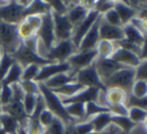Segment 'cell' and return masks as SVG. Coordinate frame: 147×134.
<instances>
[{"label": "cell", "mask_w": 147, "mask_h": 134, "mask_svg": "<svg viewBox=\"0 0 147 134\" xmlns=\"http://www.w3.org/2000/svg\"><path fill=\"white\" fill-rule=\"evenodd\" d=\"M101 90H99L98 88L94 87H85L83 90H81L80 92H78L77 94H75L74 96L69 98H61L62 103L64 105L70 104V103H86L88 102H97L98 100V96Z\"/></svg>", "instance_id": "17"}, {"label": "cell", "mask_w": 147, "mask_h": 134, "mask_svg": "<svg viewBox=\"0 0 147 134\" xmlns=\"http://www.w3.org/2000/svg\"><path fill=\"white\" fill-rule=\"evenodd\" d=\"M48 5L50 7V11L52 13L61 14V15H66L68 11L67 2L64 1H49Z\"/></svg>", "instance_id": "46"}, {"label": "cell", "mask_w": 147, "mask_h": 134, "mask_svg": "<svg viewBox=\"0 0 147 134\" xmlns=\"http://www.w3.org/2000/svg\"><path fill=\"white\" fill-rule=\"evenodd\" d=\"M75 129L78 134H88L94 131L92 123L89 120L87 121H80L75 123Z\"/></svg>", "instance_id": "52"}, {"label": "cell", "mask_w": 147, "mask_h": 134, "mask_svg": "<svg viewBox=\"0 0 147 134\" xmlns=\"http://www.w3.org/2000/svg\"><path fill=\"white\" fill-rule=\"evenodd\" d=\"M15 62L14 58L12 57V55L8 54V53H4L2 54L1 61H0V84L2 83V81L5 78L6 74L8 73L10 67L12 66V64Z\"/></svg>", "instance_id": "35"}, {"label": "cell", "mask_w": 147, "mask_h": 134, "mask_svg": "<svg viewBox=\"0 0 147 134\" xmlns=\"http://www.w3.org/2000/svg\"><path fill=\"white\" fill-rule=\"evenodd\" d=\"M125 105L127 108H131V107H137V108H141L143 110L147 111V96L145 97H135V96L127 95V99H126Z\"/></svg>", "instance_id": "40"}, {"label": "cell", "mask_w": 147, "mask_h": 134, "mask_svg": "<svg viewBox=\"0 0 147 134\" xmlns=\"http://www.w3.org/2000/svg\"><path fill=\"white\" fill-rule=\"evenodd\" d=\"M95 67L97 69L99 76H100L102 82L105 79L111 76L113 73H115L118 70L122 69V68L126 67L123 65L117 63L116 61L112 60L111 58H106V59H102V58H97L94 61Z\"/></svg>", "instance_id": "18"}, {"label": "cell", "mask_w": 147, "mask_h": 134, "mask_svg": "<svg viewBox=\"0 0 147 134\" xmlns=\"http://www.w3.org/2000/svg\"><path fill=\"white\" fill-rule=\"evenodd\" d=\"M111 117H112V115L110 114V112L100 113V114L89 119V121L92 123L94 131L102 133L111 124Z\"/></svg>", "instance_id": "27"}, {"label": "cell", "mask_w": 147, "mask_h": 134, "mask_svg": "<svg viewBox=\"0 0 147 134\" xmlns=\"http://www.w3.org/2000/svg\"><path fill=\"white\" fill-rule=\"evenodd\" d=\"M84 88L85 87L83 85H81L80 83L73 81V82H70V83L65 84V85H63L60 88L52 90V91L54 93H56L60 98H69L74 96L75 94H77L81 90H83Z\"/></svg>", "instance_id": "26"}, {"label": "cell", "mask_w": 147, "mask_h": 134, "mask_svg": "<svg viewBox=\"0 0 147 134\" xmlns=\"http://www.w3.org/2000/svg\"><path fill=\"white\" fill-rule=\"evenodd\" d=\"M12 100H13V93H12L11 86L6 85V84H1L0 85V103H1V107L9 104Z\"/></svg>", "instance_id": "43"}, {"label": "cell", "mask_w": 147, "mask_h": 134, "mask_svg": "<svg viewBox=\"0 0 147 134\" xmlns=\"http://www.w3.org/2000/svg\"><path fill=\"white\" fill-rule=\"evenodd\" d=\"M37 99H38V95H32V94H25L24 95L22 104H23L24 111L28 115V117L32 115L33 111L36 107Z\"/></svg>", "instance_id": "37"}, {"label": "cell", "mask_w": 147, "mask_h": 134, "mask_svg": "<svg viewBox=\"0 0 147 134\" xmlns=\"http://www.w3.org/2000/svg\"><path fill=\"white\" fill-rule=\"evenodd\" d=\"M102 19L104 20L105 22H107L108 24L110 25H113V26H122V23H121V20L119 18V15L117 14V12L115 11L114 8L110 9L109 11H107L105 14L101 15Z\"/></svg>", "instance_id": "44"}, {"label": "cell", "mask_w": 147, "mask_h": 134, "mask_svg": "<svg viewBox=\"0 0 147 134\" xmlns=\"http://www.w3.org/2000/svg\"><path fill=\"white\" fill-rule=\"evenodd\" d=\"M16 134H28V133L26 132V130L24 128H22V127H19V129L17 130Z\"/></svg>", "instance_id": "56"}, {"label": "cell", "mask_w": 147, "mask_h": 134, "mask_svg": "<svg viewBox=\"0 0 147 134\" xmlns=\"http://www.w3.org/2000/svg\"><path fill=\"white\" fill-rule=\"evenodd\" d=\"M42 23V16L29 15L22 19L18 24V33L21 40H25L32 36H35Z\"/></svg>", "instance_id": "12"}, {"label": "cell", "mask_w": 147, "mask_h": 134, "mask_svg": "<svg viewBox=\"0 0 147 134\" xmlns=\"http://www.w3.org/2000/svg\"><path fill=\"white\" fill-rule=\"evenodd\" d=\"M54 118H55L54 114H53L51 111H49L47 108L44 109V110L40 113V115H39V117H38L39 122L41 123V125H42L45 129L51 124V122H52Z\"/></svg>", "instance_id": "49"}, {"label": "cell", "mask_w": 147, "mask_h": 134, "mask_svg": "<svg viewBox=\"0 0 147 134\" xmlns=\"http://www.w3.org/2000/svg\"><path fill=\"white\" fill-rule=\"evenodd\" d=\"M114 4L115 1H94L93 10H95L99 15H103L107 11L114 8Z\"/></svg>", "instance_id": "45"}, {"label": "cell", "mask_w": 147, "mask_h": 134, "mask_svg": "<svg viewBox=\"0 0 147 134\" xmlns=\"http://www.w3.org/2000/svg\"><path fill=\"white\" fill-rule=\"evenodd\" d=\"M143 129L145 130V132L147 133V119L143 122Z\"/></svg>", "instance_id": "57"}, {"label": "cell", "mask_w": 147, "mask_h": 134, "mask_svg": "<svg viewBox=\"0 0 147 134\" xmlns=\"http://www.w3.org/2000/svg\"><path fill=\"white\" fill-rule=\"evenodd\" d=\"M75 81L83 85L84 87H94L98 88L101 91H106V87L103 84L100 76H99L95 64L81 69L75 73Z\"/></svg>", "instance_id": "6"}, {"label": "cell", "mask_w": 147, "mask_h": 134, "mask_svg": "<svg viewBox=\"0 0 147 134\" xmlns=\"http://www.w3.org/2000/svg\"><path fill=\"white\" fill-rule=\"evenodd\" d=\"M136 80H143L147 82V59L141 60L140 64L135 68Z\"/></svg>", "instance_id": "50"}, {"label": "cell", "mask_w": 147, "mask_h": 134, "mask_svg": "<svg viewBox=\"0 0 147 134\" xmlns=\"http://www.w3.org/2000/svg\"><path fill=\"white\" fill-rule=\"evenodd\" d=\"M104 98L107 107L116 104H125L127 93L119 88H109L105 91Z\"/></svg>", "instance_id": "24"}, {"label": "cell", "mask_w": 147, "mask_h": 134, "mask_svg": "<svg viewBox=\"0 0 147 134\" xmlns=\"http://www.w3.org/2000/svg\"><path fill=\"white\" fill-rule=\"evenodd\" d=\"M105 112H109L108 107L102 106L97 102H88L85 104V118L83 121H87L92 117Z\"/></svg>", "instance_id": "33"}, {"label": "cell", "mask_w": 147, "mask_h": 134, "mask_svg": "<svg viewBox=\"0 0 147 134\" xmlns=\"http://www.w3.org/2000/svg\"><path fill=\"white\" fill-rule=\"evenodd\" d=\"M128 5L133 7L137 11V16L140 18H147V1L146 2H128Z\"/></svg>", "instance_id": "48"}, {"label": "cell", "mask_w": 147, "mask_h": 134, "mask_svg": "<svg viewBox=\"0 0 147 134\" xmlns=\"http://www.w3.org/2000/svg\"><path fill=\"white\" fill-rule=\"evenodd\" d=\"M75 81V73L74 72H65V73H59L57 75L51 77L50 79H48L47 81H45L44 84L47 88H49L50 90H55L57 88L62 87L63 85L70 82Z\"/></svg>", "instance_id": "23"}, {"label": "cell", "mask_w": 147, "mask_h": 134, "mask_svg": "<svg viewBox=\"0 0 147 134\" xmlns=\"http://www.w3.org/2000/svg\"><path fill=\"white\" fill-rule=\"evenodd\" d=\"M0 134H6V132L3 130V129H1V128H0Z\"/></svg>", "instance_id": "60"}, {"label": "cell", "mask_w": 147, "mask_h": 134, "mask_svg": "<svg viewBox=\"0 0 147 134\" xmlns=\"http://www.w3.org/2000/svg\"><path fill=\"white\" fill-rule=\"evenodd\" d=\"M1 114H2V109H1V107H0V118H1Z\"/></svg>", "instance_id": "61"}, {"label": "cell", "mask_w": 147, "mask_h": 134, "mask_svg": "<svg viewBox=\"0 0 147 134\" xmlns=\"http://www.w3.org/2000/svg\"><path fill=\"white\" fill-rule=\"evenodd\" d=\"M67 6L68 11L66 13V16L74 28L85 19L89 13V10L81 2H67Z\"/></svg>", "instance_id": "20"}, {"label": "cell", "mask_w": 147, "mask_h": 134, "mask_svg": "<svg viewBox=\"0 0 147 134\" xmlns=\"http://www.w3.org/2000/svg\"><path fill=\"white\" fill-rule=\"evenodd\" d=\"M97 59V52L96 49H91V50L85 51H76L74 54L68 58L67 62L71 66L72 72L76 73L77 71L84 68L90 66L94 63Z\"/></svg>", "instance_id": "10"}, {"label": "cell", "mask_w": 147, "mask_h": 134, "mask_svg": "<svg viewBox=\"0 0 147 134\" xmlns=\"http://www.w3.org/2000/svg\"><path fill=\"white\" fill-rule=\"evenodd\" d=\"M130 94L138 98L147 96V82L143 80H135L132 85Z\"/></svg>", "instance_id": "41"}, {"label": "cell", "mask_w": 147, "mask_h": 134, "mask_svg": "<svg viewBox=\"0 0 147 134\" xmlns=\"http://www.w3.org/2000/svg\"><path fill=\"white\" fill-rule=\"evenodd\" d=\"M71 66L68 62L62 63H48L40 67L38 76L36 77L35 81L38 83H44L51 77L57 75L59 73H65V72H71Z\"/></svg>", "instance_id": "14"}, {"label": "cell", "mask_w": 147, "mask_h": 134, "mask_svg": "<svg viewBox=\"0 0 147 134\" xmlns=\"http://www.w3.org/2000/svg\"><path fill=\"white\" fill-rule=\"evenodd\" d=\"M127 116L135 124L143 123L147 119V111L137 107H131V108H128Z\"/></svg>", "instance_id": "36"}, {"label": "cell", "mask_w": 147, "mask_h": 134, "mask_svg": "<svg viewBox=\"0 0 147 134\" xmlns=\"http://www.w3.org/2000/svg\"><path fill=\"white\" fill-rule=\"evenodd\" d=\"M64 134H78L75 129V123H69L65 126V133Z\"/></svg>", "instance_id": "55"}, {"label": "cell", "mask_w": 147, "mask_h": 134, "mask_svg": "<svg viewBox=\"0 0 147 134\" xmlns=\"http://www.w3.org/2000/svg\"><path fill=\"white\" fill-rule=\"evenodd\" d=\"M99 16L100 15H99L95 10H91V11H89L88 15L85 17V19L73 28V33H72L71 41L73 42V44L75 45V47L77 49H78V46H79L80 42H81L82 39H83V37L87 34V32L90 30L92 25L95 23V21L98 19Z\"/></svg>", "instance_id": "13"}, {"label": "cell", "mask_w": 147, "mask_h": 134, "mask_svg": "<svg viewBox=\"0 0 147 134\" xmlns=\"http://www.w3.org/2000/svg\"><path fill=\"white\" fill-rule=\"evenodd\" d=\"M22 128L25 129L28 134H45V128L39 122L38 118L28 117L27 122Z\"/></svg>", "instance_id": "34"}, {"label": "cell", "mask_w": 147, "mask_h": 134, "mask_svg": "<svg viewBox=\"0 0 147 134\" xmlns=\"http://www.w3.org/2000/svg\"><path fill=\"white\" fill-rule=\"evenodd\" d=\"M49 12L51 11H50V7L48 5V2L35 0V1H31L29 5L25 8V10H24V17L29 15L43 16L45 14L49 13Z\"/></svg>", "instance_id": "25"}, {"label": "cell", "mask_w": 147, "mask_h": 134, "mask_svg": "<svg viewBox=\"0 0 147 134\" xmlns=\"http://www.w3.org/2000/svg\"><path fill=\"white\" fill-rule=\"evenodd\" d=\"M66 124L61 119L55 117L51 124L45 129V134H64Z\"/></svg>", "instance_id": "42"}, {"label": "cell", "mask_w": 147, "mask_h": 134, "mask_svg": "<svg viewBox=\"0 0 147 134\" xmlns=\"http://www.w3.org/2000/svg\"><path fill=\"white\" fill-rule=\"evenodd\" d=\"M40 65L37 64H29L23 67L22 71V77L21 80L28 81V80H35L38 76L39 70H40Z\"/></svg>", "instance_id": "39"}, {"label": "cell", "mask_w": 147, "mask_h": 134, "mask_svg": "<svg viewBox=\"0 0 147 134\" xmlns=\"http://www.w3.org/2000/svg\"><path fill=\"white\" fill-rule=\"evenodd\" d=\"M36 36L38 37L39 41L46 47V49L48 51L56 43L54 33V24H53L51 12L42 16V23H41L39 30L37 31Z\"/></svg>", "instance_id": "8"}, {"label": "cell", "mask_w": 147, "mask_h": 134, "mask_svg": "<svg viewBox=\"0 0 147 134\" xmlns=\"http://www.w3.org/2000/svg\"><path fill=\"white\" fill-rule=\"evenodd\" d=\"M88 134H102V133L96 132V131H92V132H90V133H88Z\"/></svg>", "instance_id": "59"}, {"label": "cell", "mask_w": 147, "mask_h": 134, "mask_svg": "<svg viewBox=\"0 0 147 134\" xmlns=\"http://www.w3.org/2000/svg\"><path fill=\"white\" fill-rule=\"evenodd\" d=\"M114 9H115V11L117 12L118 15H119L122 26L126 25V24H129L130 21H131L135 16H137V11H136V9H134L133 7L128 5V4L124 1H115Z\"/></svg>", "instance_id": "22"}, {"label": "cell", "mask_w": 147, "mask_h": 134, "mask_svg": "<svg viewBox=\"0 0 147 134\" xmlns=\"http://www.w3.org/2000/svg\"><path fill=\"white\" fill-rule=\"evenodd\" d=\"M25 7L20 1H6L0 6V21L11 24H19L24 18Z\"/></svg>", "instance_id": "7"}, {"label": "cell", "mask_w": 147, "mask_h": 134, "mask_svg": "<svg viewBox=\"0 0 147 134\" xmlns=\"http://www.w3.org/2000/svg\"><path fill=\"white\" fill-rule=\"evenodd\" d=\"M1 109L2 112L6 113V114L12 116L14 119H16L18 121V123H19L20 127H24V125L27 122L28 115L24 111L22 101L12 100L9 104L2 106Z\"/></svg>", "instance_id": "21"}, {"label": "cell", "mask_w": 147, "mask_h": 134, "mask_svg": "<svg viewBox=\"0 0 147 134\" xmlns=\"http://www.w3.org/2000/svg\"><path fill=\"white\" fill-rule=\"evenodd\" d=\"M20 125L16 119L12 116L2 112L1 118H0V128L3 129L6 134H15L19 129Z\"/></svg>", "instance_id": "31"}, {"label": "cell", "mask_w": 147, "mask_h": 134, "mask_svg": "<svg viewBox=\"0 0 147 134\" xmlns=\"http://www.w3.org/2000/svg\"><path fill=\"white\" fill-rule=\"evenodd\" d=\"M111 123L116 125L118 128L122 131L123 134L129 133L134 127L136 126L135 123H133L128 116H113L111 117Z\"/></svg>", "instance_id": "32"}, {"label": "cell", "mask_w": 147, "mask_h": 134, "mask_svg": "<svg viewBox=\"0 0 147 134\" xmlns=\"http://www.w3.org/2000/svg\"><path fill=\"white\" fill-rule=\"evenodd\" d=\"M15 134H16V133H15Z\"/></svg>", "instance_id": "63"}, {"label": "cell", "mask_w": 147, "mask_h": 134, "mask_svg": "<svg viewBox=\"0 0 147 134\" xmlns=\"http://www.w3.org/2000/svg\"><path fill=\"white\" fill-rule=\"evenodd\" d=\"M100 40H108L111 42H119L124 39L123 26H113L105 22L101 17L99 25Z\"/></svg>", "instance_id": "15"}, {"label": "cell", "mask_w": 147, "mask_h": 134, "mask_svg": "<svg viewBox=\"0 0 147 134\" xmlns=\"http://www.w3.org/2000/svg\"><path fill=\"white\" fill-rule=\"evenodd\" d=\"M101 15L98 17V19L95 21V23L92 25L90 30L87 32V34L83 37L82 41L80 42L78 46L77 51H85L91 50V49L96 48V45L100 41V36H99V25H100Z\"/></svg>", "instance_id": "19"}, {"label": "cell", "mask_w": 147, "mask_h": 134, "mask_svg": "<svg viewBox=\"0 0 147 134\" xmlns=\"http://www.w3.org/2000/svg\"><path fill=\"white\" fill-rule=\"evenodd\" d=\"M21 42L18 33V24L0 21V47L4 53L12 55Z\"/></svg>", "instance_id": "2"}, {"label": "cell", "mask_w": 147, "mask_h": 134, "mask_svg": "<svg viewBox=\"0 0 147 134\" xmlns=\"http://www.w3.org/2000/svg\"><path fill=\"white\" fill-rule=\"evenodd\" d=\"M130 24L133 25L144 37H147V18H140L135 16L130 21Z\"/></svg>", "instance_id": "47"}, {"label": "cell", "mask_w": 147, "mask_h": 134, "mask_svg": "<svg viewBox=\"0 0 147 134\" xmlns=\"http://www.w3.org/2000/svg\"><path fill=\"white\" fill-rule=\"evenodd\" d=\"M0 107H1V103H0Z\"/></svg>", "instance_id": "62"}, {"label": "cell", "mask_w": 147, "mask_h": 134, "mask_svg": "<svg viewBox=\"0 0 147 134\" xmlns=\"http://www.w3.org/2000/svg\"><path fill=\"white\" fill-rule=\"evenodd\" d=\"M111 59L116 61L119 64L123 65V66L130 68H136L141 62L137 54L128 50V49L121 48V47L118 46H116V49H115L113 55L111 56Z\"/></svg>", "instance_id": "16"}, {"label": "cell", "mask_w": 147, "mask_h": 134, "mask_svg": "<svg viewBox=\"0 0 147 134\" xmlns=\"http://www.w3.org/2000/svg\"><path fill=\"white\" fill-rule=\"evenodd\" d=\"M139 58L140 60L147 59V37H144V41L141 46V53L139 55Z\"/></svg>", "instance_id": "54"}, {"label": "cell", "mask_w": 147, "mask_h": 134, "mask_svg": "<svg viewBox=\"0 0 147 134\" xmlns=\"http://www.w3.org/2000/svg\"><path fill=\"white\" fill-rule=\"evenodd\" d=\"M109 112L113 116H127L128 108L125 104H116L108 106Z\"/></svg>", "instance_id": "51"}, {"label": "cell", "mask_w": 147, "mask_h": 134, "mask_svg": "<svg viewBox=\"0 0 147 134\" xmlns=\"http://www.w3.org/2000/svg\"><path fill=\"white\" fill-rule=\"evenodd\" d=\"M12 57L22 67L29 64H37V65H40V66H43V65L50 63L47 60H45L44 58H42L41 56H39L36 52H34V51L30 50L29 48H27L22 42L19 45V47L16 49L15 52L12 54Z\"/></svg>", "instance_id": "9"}, {"label": "cell", "mask_w": 147, "mask_h": 134, "mask_svg": "<svg viewBox=\"0 0 147 134\" xmlns=\"http://www.w3.org/2000/svg\"><path fill=\"white\" fill-rule=\"evenodd\" d=\"M10 86H11L12 93H13V100H18V101L23 100L25 93H24L23 90H22L20 84L16 83V84H13V85H10Z\"/></svg>", "instance_id": "53"}, {"label": "cell", "mask_w": 147, "mask_h": 134, "mask_svg": "<svg viewBox=\"0 0 147 134\" xmlns=\"http://www.w3.org/2000/svg\"><path fill=\"white\" fill-rule=\"evenodd\" d=\"M19 84L25 94H32V95H39L40 94L39 83L35 80H28V81L21 80Z\"/></svg>", "instance_id": "38"}, {"label": "cell", "mask_w": 147, "mask_h": 134, "mask_svg": "<svg viewBox=\"0 0 147 134\" xmlns=\"http://www.w3.org/2000/svg\"><path fill=\"white\" fill-rule=\"evenodd\" d=\"M2 54H3V51H2L1 47H0V61H1V57H2Z\"/></svg>", "instance_id": "58"}, {"label": "cell", "mask_w": 147, "mask_h": 134, "mask_svg": "<svg viewBox=\"0 0 147 134\" xmlns=\"http://www.w3.org/2000/svg\"><path fill=\"white\" fill-rule=\"evenodd\" d=\"M123 31L124 39L119 42H114L115 45L121 48L128 49L139 56L141 53V46L143 44L144 36L130 23L123 26Z\"/></svg>", "instance_id": "4"}, {"label": "cell", "mask_w": 147, "mask_h": 134, "mask_svg": "<svg viewBox=\"0 0 147 134\" xmlns=\"http://www.w3.org/2000/svg\"><path fill=\"white\" fill-rule=\"evenodd\" d=\"M96 52H97V58H111V56L114 53L116 49V45L114 42H111L108 40H100L98 44L96 45Z\"/></svg>", "instance_id": "30"}, {"label": "cell", "mask_w": 147, "mask_h": 134, "mask_svg": "<svg viewBox=\"0 0 147 134\" xmlns=\"http://www.w3.org/2000/svg\"><path fill=\"white\" fill-rule=\"evenodd\" d=\"M68 115L76 122L83 121L85 118V104L84 103H70L65 105Z\"/></svg>", "instance_id": "29"}, {"label": "cell", "mask_w": 147, "mask_h": 134, "mask_svg": "<svg viewBox=\"0 0 147 134\" xmlns=\"http://www.w3.org/2000/svg\"><path fill=\"white\" fill-rule=\"evenodd\" d=\"M77 51V48L73 42L70 40L58 41L54 46L48 51L46 55V60L50 63L67 62L68 58Z\"/></svg>", "instance_id": "5"}, {"label": "cell", "mask_w": 147, "mask_h": 134, "mask_svg": "<svg viewBox=\"0 0 147 134\" xmlns=\"http://www.w3.org/2000/svg\"><path fill=\"white\" fill-rule=\"evenodd\" d=\"M53 24H54V33L56 42L64 40H70L73 33V25L70 23L66 15L52 13Z\"/></svg>", "instance_id": "11"}, {"label": "cell", "mask_w": 147, "mask_h": 134, "mask_svg": "<svg viewBox=\"0 0 147 134\" xmlns=\"http://www.w3.org/2000/svg\"><path fill=\"white\" fill-rule=\"evenodd\" d=\"M22 71H23V67L15 62L12 64V66L10 67L8 73L6 74L5 78L2 81L1 84H6V85H13V84L19 83L21 81V77H22ZM0 84V85H1Z\"/></svg>", "instance_id": "28"}, {"label": "cell", "mask_w": 147, "mask_h": 134, "mask_svg": "<svg viewBox=\"0 0 147 134\" xmlns=\"http://www.w3.org/2000/svg\"><path fill=\"white\" fill-rule=\"evenodd\" d=\"M135 80V68L124 67L116 71L115 73H113L107 79H105L103 81V84L106 87V89L119 88V89L125 91L127 95H129L131 92L132 85H133Z\"/></svg>", "instance_id": "3"}, {"label": "cell", "mask_w": 147, "mask_h": 134, "mask_svg": "<svg viewBox=\"0 0 147 134\" xmlns=\"http://www.w3.org/2000/svg\"><path fill=\"white\" fill-rule=\"evenodd\" d=\"M39 87H40V94L42 95L45 104H46V108L51 111L55 117L61 119L65 124L75 123V121L68 115L65 105L62 103L61 98L56 93H54L52 90L47 88L42 83H39Z\"/></svg>", "instance_id": "1"}]
</instances>
